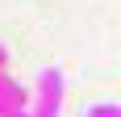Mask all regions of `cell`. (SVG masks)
Listing matches in <instances>:
<instances>
[{
  "label": "cell",
  "mask_w": 121,
  "mask_h": 117,
  "mask_svg": "<svg viewBox=\"0 0 121 117\" xmlns=\"http://www.w3.org/2000/svg\"><path fill=\"white\" fill-rule=\"evenodd\" d=\"M0 96H4V100H13V105H29V88H25L21 80H13L4 67H0Z\"/></svg>",
  "instance_id": "2"
},
{
  "label": "cell",
  "mask_w": 121,
  "mask_h": 117,
  "mask_svg": "<svg viewBox=\"0 0 121 117\" xmlns=\"http://www.w3.org/2000/svg\"><path fill=\"white\" fill-rule=\"evenodd\" d=\"M0 67H9V50H4V46H0Z\"/></svg>",
  "instance_id": "5"
},
{
  "label": "cell",
  "mask_w": 121,
  "mask_h": 117,
  "mask_svg": "<svg viewBox=\"0 0 121 117\" xmlns=\"http://www.w3.org/2000/svg\"><path fill=\"white\" fill-rule=\"evenodd\" d=\"M84 117H121V109L104 100V105H92V109H84Z\"/></svg>",
  "instance_id": "3"
},
{
  "label": "cell",
  "mask_w": 121,
  "mask_h": 117,
  "mask_svg": "<svg viewBox=\"0 0 121 117\" xmlns=\"http://www.w3.org/2000/svg\"><path fill=\"white\" fill-rule=\"evenodd\" d=\"M34 117H59L63 113V71L59 67H42L34 88Z\"/></svg>",
  "instance_id": "1"
},
{
  "label": "cell",
  "mask_w": 121,
  "mask_h": 117,
  "mask_svg": "<svg viewBox=\"0 0 121 117\" xmlns=\"http://www.w3.org/2000/svg\"><path fill=\"white\" fill-rule=\"evenodd\" d=\"M4 117H34V113H29V109H9Z\"/></svg>",
  "instance_id": "4"
}]
</instances>
